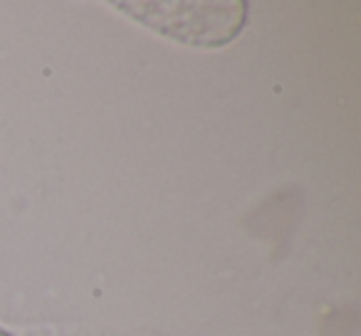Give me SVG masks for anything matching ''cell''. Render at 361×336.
<instances>
[{
	"instance_id": "6da1fadb",
	"label": "cell",
	"mask_w": 361,
	"mask_h": 336,
	"mask_svg": "<svg viewBox=\"0 0 361 336\" xmlns=\"http://www.w3.org/2000/svg\"><path fill=\"white\" fill-rule=\"evenodd\" d=\"M121 8L129 11H141L131 13L141 23L151 27H159L166 35H173L178 40L186 42H226L238 32V27L245 20V6L240 3H218L213 8V3H171L178 13H166L161 3H149V13L141 3H119Z\"/></svg>"
}]
</instances>
